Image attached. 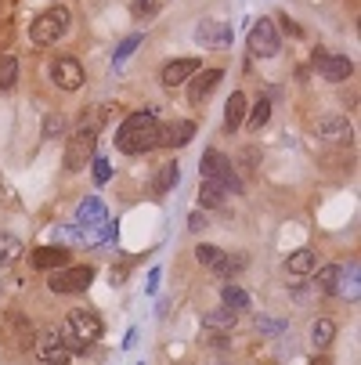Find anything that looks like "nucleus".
<instances>
[{"instance_id": "obj_26", "label": "nucleus", "mask_w": 361, "mask_h": 365, "mask_svg": "<svg viewBox=\"0 0 361 365\" xmlns=\"http://www.w3.org/2000/svg\"><path fill=\"white\" fill-rule=\"evenodd\" d=\"M268 120H271V98L264 94V98L253 101V109H249V120H246V123H249V130H261Z\"/></svg>"}, {"instance_id": "obj_4", "label": "nucleus", "mask_w": 361, "mask_h": 365, "mask_svg": "<svg viewBox=\"0 0 361 365\" xmlns=\"http://www.w3.org/2000/svg\"><path fill=\"white\" fill-rule=\"evenodd\" d=\"M69 22H73V15H69V8H62V4H55V8H47V11H40L33 22H29V36H33V43H58L66 33H69Z\"/></svg>"}, {"instance_id": "obj_20", "label": "nucleus", "mask_w": 361, "mask_h": 365, "mask_svg": "<svg viewBox=\"0 0 361 365\" xmlns=\"http://www.w3.org/2000/svg\"><path fill=\"white\" fill-rule=\"evenodd\" d=\"M315 268V250H293L289 257H286V272L289 275H307V272H311Z\"/></svg>"}, {"instance_id": "obj_39", "label": "nucleus", "mask_w": 361, "mask_h": 365, "mask_svg": "<svg viewBox=\"0 0 361 365\" xmlns=\"http://www.w3.org/2000/svg\"><path fill=\"white\" fill-rule=\"evenodd\" d=\"M278 22H282V29H286V33H289V36H300V29H296V26H293V22H289V19H278Z\"/></svg>"}, {"instance_id": "obj_24", "label": "nucleus", "mask_w": 361, "mask_h": 365, "mask_svg": "<svg viewBox=\"0 0 361 365\" xmlns=\"http://www.w3.org/2000/svg\"><path fill=\"white\" fill-rule=\"evenodd\" d=\"M235 319H239L235 311L221 307V311H206V319H202V326L210 329V333H214V329H217V333H228V329L235 326Z\"/></svg>"}, {"instance_id": "obj_6", "label": "nucleus", "mask_w": 361, "mask_h": 365, "mask_svg": "<svg viewBox=\"0 0 361 365\" xmlns=\"http://www.w3.org/2000/svg\"><path fill=\"white\" fill-rule=\"evenodd\" d=\"M246 43H249L253 58H275L278 47H282V33H278V26L271 19H256L249 36H246Z\"/></svg>"}, {"instance_id": "obj_21", "label": "nucleus", "mask_w": 361, "mask_h": 365, "mask_svg": "<svg viewBox=\"0 0 361 365\" xmlns=\"http://www.w3.org/2000/svg\"><path fill=\"white\" fill-rule=\"evenodd\" d=\"M22 257V239L11 232H0V268H11Z\"/></svg>"}, {"instance_id": "obj_31", "label": "nucleus", "mask_w": 361, "mask_h": 365, "mask_svg": "<svg viewBox=\"0 0 361 365\" xmlns=\"http://www.w3.org/2000/svg\"><path fill=\"white\" fill-rule=\"evenodd\" d=\"M66 116H58V113H47L43 116V123H40V130H43V138H62L66 134Z\"/></svg>"}, {"instance_id": "obj_3", "label": "nucleus", "mask_w": 361, "mask_h": 365, "mask_svg": "<svg viewBox=\"0 0 361 365\" xmlns=\"http://www.w3.org/2000/svg\"><path fill=\"white\" fill-rule=\"evenodd\" d=\"M98 336H101V319L94 315V311H87V307L69 311L66 329H62V340H66L69 351H87Z\"/></svg>"}, {"instance_id": "obj_13", "label": "nucleus", "mask_w": 361, "mask_h": 365, "mask_svg": "<svg viewBox=\"0 0 361 365\" xmlns=\"http://www.w3.org/2000/svg\"><path fill=\"white\" fill-rule=\"evenodd\" d=\"M195 138V123L192 120H174V123H159V145L163 148H181Z\"/></svg>"}, {"instance_id": "obj_17", "label": "nucleus", "mask_w": 361, "mask_h": 365, "mask_svg": "<svg viewBox=\"0 0 361 365\" xmlns=\"http://www.w3.org/2000/svg\"><path fill=\"white\" fill-rule=\"evenodd\" d=\"M221 80H224L221 69H202V73H195V76L188 80V101H202V98L210 94Z\"/></svg>"}, {"instance_id": "obj_34", "label": "nucleus", "mask_w": 361, "mask_h": 365, "mask_svg": "<svg viewBox=\"0 0 361 365\" xmlns=\"http://www.w3.org/2000/svg\"><path fill=\"white\" fill-rule=\"evenodd\" d=\"M90 167H94L90 174H94V185H98V188L105 185L109 178H113V167H109V160H90Z\"/></svg>"}, {"instance_id": "obj_2", "label": "nucleus", "mask_w": 361, "mask_h": 365, "mask_svg": "<svg viewBox=\"0 0 361 365\" xmlns=\"http://www.w3.org/2000/svg\"><path fill=\"white\" fill-rule=\"evenodd\" d=\"M73 235L87 246H98L101 239H109L113 228H109V210H105V202L101 199H83L80 202V210H76V225H73Z\"/></svg>"}, {"instance_id": "obj_14", "label": "nucleus", "mask_w": 361, "mask_h": 365, "mask_svg": "<svg viewBox=\"0 0 361 365\" xmlns=\"http://www.w3.org/2000/svg\"><path fill=\"white\" fill-rule=\"evenodd\" d=\"M195 40L202 43V47H228L231 43V29H228V22H221V19H206V22H199V29H195Z\"/></svg>"}, {"instance_id": "obj_12", "label": "nucleus", "mask_w": 361, "mask_h": 365, "mask_svg": "<svg viewBox=\"0 0 361 365\" xmlns=\"http://www.w3.org/2000/svg\"><path fill=\"white\" fill-rule=\"evenodd\" d=\"M195 73H199V58H170V62L163 66L159 80H163L167 87H181V83H188Z\"/></svg>"}, {"instance_id": "obj_40", "label": "nucleus", "mask_w": 361, "mask_h": 365, "mask_svg": "<svg viewBox=\"0 0 361 365\" xmlns=\"http://www.w3.org/2000/svg\"><path fill=\"white\" fill-rule=\"evenodd\" d=\"M311 365H329V358H315V361H311Z\"/></svg>"}, {"instance_id": "obj_25", "label": "nucleus", "mask_w": 361, "mask_h": 365, "mask_svg": "<svg viewBox=\"0 0 361 365\" xmlns=\"http://www.w3.org/2000/svg\"><path fill=\"white\" fill-rule=\"evenodd\" d=\"M318 286H322V293H333V297H340V286H343V268H340V264H329V268H322V272H318Z\"/></svg>"}, {"instance_id": "obj_7", "label": "nucleus", "mask_w": 361, "mask_h": 365, "mask_svg": "<svg viewBox=\"0 0 361 365\" xmlns=\"http://www.w3.org/2000/svg\"><path fill=\"white\" fill-rule=\"evenodd\" d=\"M94 148H98V130L94 127H80L69 138V145H66V170L69 174H80L94 160Z\"/></svg>"}, {"instance_id": "obj_35", "label": "nucleus", "mask_w": 361, "mask_h": 365, "mask_svg": "<svg viewBox=\"0 0 361 365\" xmlns=\"http://www.w3.org/2000/svg\"><path fill=\"white\" fill-rule=\"evenodd\" d=\"M256 329H261V333H282L286 322H282V319H264V315H261V319H256Z\"/></svg>"}, {"instance_id": "obj_1", "label": "nucleus", "mask_w": 361, "mask_h": 365, "mask_svg": "<svg viewBox=\"0 0 361 365\" xmlns=\"http://www.w3.org/2000/svg\"><path fill=\"white\" fill-rule=\"evenodd\" d=\"M159 145V120L152 109H141V113H130L123 123H120V134H116V148L123 155H137V152H148Z\"/></svg>"}, {"instance_id": "obj_30", "label": "nucleus", "mask_w": 361, "mask_h": 365, "mask_svg": "<svg viewBox=\"0 0 361 365\" xmlns=\"http://www.w3.org/2000/svg\"><path fill=\"white\" fill-rule=\"evenodd\" d=\"M221 257H224V250H217V246H210V242H202V246L195 250V260H199L202 268H210V272L221 264Z\"/></svg>"}, {"instance_id": "obj_23", "label": "nucleus", "mask_w": 361, "mask_h": 365, "mask_svg": "<svg viewBox=\"0 0 361 365\" xmlns=\"http://www.w3.org/2000/svg\"><path fill=\"white\" fill-rule=\"evenodd\" d=\"M246 264H249V257H246V253H224V257H221V264H217L214 272H217L221 279L231 282L239 272H246Z\"/></svg>"}, {"instance_id": "obj_16", "label": "nucleus", "mask_w": 361, "mask_h": 365, "mask_svg": "<svg viewBox=\"0 0 361 365\" xmlns=\"http://www.w3.org/2000/svg\"><path fill=\"white\" fill-rule=\"evenodd\" d=\"M318 138L333 141V145H347L350 141V123L347 116H322L318 120Z\"/></svg>"}, {"instance_id": "obj_10", "label": "nucleus", "mask_w": 361, "mask_h": 365, "mask_svg": "<svg viewBox=\"0 0 361 365\" xmlns=\"http://www.w3.org/2000/svg\"><path fill=\"white\" fill-rule=\"evenodd\" d=\"M315 73H318L322 80L340 83V80H350L354 66H350V58H343V55H329L325 47H318V51H315Z\"/></svg>"}, {"instance_id": "obj_29", "label": "nucleus", "mask_w": 361, "mask_h": 365, "mask_svg": "<svg viewBox=\"0 0 361 365\" xmlns=\"http://www.w3.org/2000/svg\"><path fill=\"white\" fill-rule=\"evenodd\" d=\"M15 80H19V62H15V55H4L0 58V91L15 87Z\"/></svg>"}, {"instance_id": "obj_22", "label": "nucleus", "mask_w": 361, "mask_h": 365, "mask_svg": "<svg viewBox=\"0 0 361 365\" xmlns=\"http://www.w3.org/2000/svg\"><path fill=\"white\" fill-rule=\"evenodd\" d=\"M177 178H181L177 163H163V167L156 170V178H152V192H156V195H167V192L177 185Z\"/></svg>"}, {"instance_id": "obj_9", "label": "nucleus", "mask_w": 361, "mask_h": 365, "mask_svg": "<svg viewBox=\"0 0 361 365\" xmlns=\"http://www.w3.org/2000/svg\"><path fill=\"white\" fill-rule=\"evenodd\" d=\"M94 282V268L87 264H73V268H58L51 275V289L55 293H83Z\"/></svg>"}, {"instance_id": "obj_5", "label": "nucleus", "mask_w": 361, "mask_h": 365, "mask_svg": "<svg viewBox=\"0 0 361 365\" xmlns=\"http://www.w3.org/2000/svg\"><path fill=\"white\" fill-rule=\"evenodd\" d=\"M199 167H202V181H214V185H221L224 192H239V188H242V181L235 178L231 160H228L224 152H217V148H206Z\"/></svg>"}, {"instance_id": "obj_18", "label": "nucleus", "mask_w": 361, "mask_h": 365, "mask_svg": "<svg viewBox=\"0 0 361 365\" xmlns=\"http://www.w3.org/2000/svg\"><path fill=\"white\" fill-rule=\"evenodd\" d=\"M246 94L242 91H235L231 98H228V106H224V130L228 134H235L239 127H242V120H246Z\"/></svg>"}, {"instance_id": "obj_37", "label": "nucleus", "mask_w": 361, "mask_h": 365, "mask_svg": "<svg viewBox=\"0 0 361 365\" xmlns=\"http://www.w3.org/2000/svg\"><path fill=\"white\" fill-rule=\"evenodd\" d=\"M188 228H192V232H202V228H206V217H202V214H192V217H188Z\"/></svg>"}, {"instance_id": "obj_38", "label": "nucleus", "mask_w": 361, "mask_h": 365, "mask_svg": "<svg viewBox=\"0 0 361 365\" xmlns=\"http://www.w3.org/2000/svg\"><path fill=\"white\" fill-rule=\"evenodd\" d=\"M210 347H228V336L224 333H210V340H206Z\"/></svg>"}, {"instance_id": "obj_8", "label": "nucleus", "mask_w": 361, "mask_h": 365, "mask_svg": "<svg viewBox=\"0 0 361 365\" xmlns=\"http://www.w3.org/2000/svg\"><path fill=\"white\" fill-rule=\"evenodd\" d=\"M33 347H36V354H40V365H69V361H73V351L66 347V340H62L58 329L36 333V336H33Z\"/></svg>"}, {"instance_id": "obj_32", "label": "nucleus", "mask_w": 361, "mask_h": 365, "mask_svg": "<svg viewBox=\"0 0 361 365\" xmlns=\"http://www.w3.org/2000/svg\"><path fill=\"white\" fill-rule=\"evenodd\" d=\"M137 43H141V36H137V33H134V36H127V40L120 43V51L113 55V66H116V69H120V66H123V62L134 55V51H137Z\"/></svg>"}, {"instance_id": "obj_11", "label": "nucleus", "mask_w": 361, "mask_h": 365, "mask_svg": "<svg viewBox=\"0 0 361 365\" xmlns=\"http://www.w3.org/2000/svg\"><path fill=\"white\" fill-rule=\"evenodd\" d=\"M51 80H55L62 91H80L87 73H83V66L73 55H66V58H55V66H51Z\"/></svg>"}, {"instance_id": "obj_36", "label": "nucleus", "mask_w": 361, "mask_h": 365, "mask_svg": "<svg viewBox=\"0 0 361 365\" xmlns=\"http://www.w3.org/2000/svg\"><path fill=\"white\" fill-rule=\"evenodd\" d=\"M256 160H261V152H256V148H242V152H239L242 170H253V167H256Z\"/></svg>"}, {"instance_id": "obj_19", "label": "nucleus", "mask_w": 361, "mask_h": 365, "mask_svg": "<svg viewBox=\"0 0 361 365\" xmlns=\"http://www.w3.org/2000/svg\"><path fill=\"white\" fill-rule=\"evenodd\" d=\"M221 300H224L228 311H235V315H239V311H249V307H253V297H249L242 286H235V282H224V286H221Z\"/></svg>"}, {"instance_id": "obj_28", "label": "nucleus", "mask_w": 361, "mask_h": 365, "mask_svg": "<svg viewBox=\"0 0 361 365\" xmlns=\"http://www.w3.org/2000/svg\"><path fill=\"white\" fill-rule=\"evenodd\" d=\"M199 202L210 210V206H221L224 202V188L221 185H214V181H202V188H199Z\"/></svg>"}, {"instance_id": "obj_27", "label": "nucleus", "mask_w": 361, "mask_h": 365, "mask_svg": "<svg viewBox=\"0 0 361 365\" xmlns=\"http://www.w3.org/2000/svg\"><path fill=\"white\" fill-rule=\"evenodd\" d=\"M333 336H336V322H333V319H318V322H315V329H311L315 347H318V351H325V347L333 344Z\"/></svg>"}, {"instance_id": "obj_33", "label": "nucleus", "mask_w": 361, "mask_h": 365, "mask_svg": "<svg viewBox=\"0 0 361 365\" xmlns=\"http://www.w3.org/2000/svg\"><path fill=\"white\" fill-rule=\"evenodd\" d=\"M130 11L137 19H152V15L159 11V0H130Z\"/></svg>"}, {"instance_id": "obj_15", "label": "nucleus", "mask_w": 361, "mask_h": 365, "mask_svg": "<svg viewBox=\"0 0 361 365\" xmlns=\"http://www.w3.org/2000/svg\"><path fill=\"white\" fill-rule=\"evenodd\" d=\"M69 260H73V253H69L66 246H36V250H33V264H36L40 272L69 268Z\"/></svg>"}]
</instances>
